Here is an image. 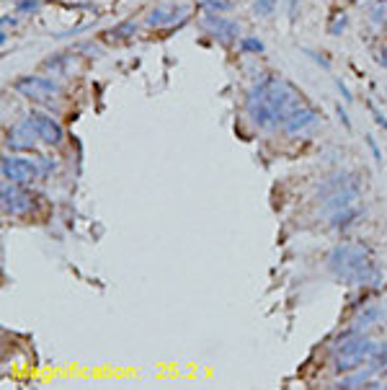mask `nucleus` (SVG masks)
Returning a JSON list of instances; mask_svg holds the SVG:
<instances>
[{"mask_svg": "<svg viewBox=\"0 0 387 390\" xmlns=\"http://www.w3.org/2000/svg\"><path fill=\"white\" fill-rule=\"evenodd\" d=\"M302 104H307L305 96L279 75L261 78L245 96L248 117L253 119L256 127L266 129V132L279 129L292 117V111H297Z\"/></svg>", "mask_w": 387, "mask_h": 390, "instance_id": "1", "label": "nucleus"}, {"mask_svg": "<svg viewBox=\"0 0 387 390\" xmlns=\"http://www.w3.org/2000/svg\"><path fill=\"white\" fill-rule=\"evenodd\" d=\"M328 269L336 279L343 284H354V287H367V284H379V266L374 263L361 245L341 243L336 245L328 254Z\"/></svg>", "mask_w": 387, "mask_h": 390, "instance_id": "2", "label": "nucleus"}, {"mask_svg": "<svg viewBox=\"0 0 387 390\" xmlns=\"http://www.w3.org/2000/svg\"><path fill=\"white\" fill-rule=\"evenodd\" d=\"M359 197H361V186L352 173H338V176H331V179L320 186V191H318V200H320V215H323V218H334L336 212L354 207Z\"/></svg>", "mask_w": 387, "mask_h": 390, "instance_id": "3", "label": "nucleus"}, {"mask_svg": "<svg viewBox=\"0 0 387 390\" xmlns=\"http://www.w3.org/2000/svg\"><path fill=\"white\" fill-rule=\"evenodd\" d=\"M377 352V344L372 339H361V336H354L349 341H343L338 346V352L334 357V370L338 375H349V372L359 370L361 364H367L372 359V354Z\"/></svg>", "mask_w": 387, "mask_h": 390, "instance_id": "4", "label": "nucleus"}, {"mask_svg": "<svg viewBox=\"0 0 387 390\" xmlns=\"http://www.w3.org/2000/svg\"><path fill=\"white\" fill-rule=\"evenodd\" d=\"M13 91L21 93V96L28 101H52L63 93V88H60V83L52 81V78L24 75V78H18V81L13 83Z\"/></svg>", "mask_w": 387, "mask_h": 390, "instance_id": "5", "label": "nucleus"}, {"mask_svg": "<svg viewBox=\"0 0 387 390\" xmlns=\"http://www.w3.org/2000/svg\"><path fill=\"white\" fill-rule=\"evenodd\" d=\"M34 207V202H31V194L26 189H21V184L16 181H8L3 184V212L10 215V218H24L28 215Z\"/></svg>", "mask_w": 387, "mask_h": 390, "instance_id": "6", "label": "nucleus"}, {"mask_svg": "<svg viewBox=\"0 0 387 390\" xmlns=\"http://www.w3.org/2000/svg\"><path fill=\"white\" fill-rule=\"evenodd\" d=\"M3 179L6 181H16V184H28L34 181L36 176H39V168H36L34 161H28V158H3Z\"/></svg>", "mask_w": 387, "mask_h": 390, "instance_id": "7", "label": "nucleus"}, {"mask_svg": "<svg viewBox=\"0 0 387 390\" xmlns=\"http://www.w3.org/2000/svg\"><path fill=\"white\" fill-rule=\"evenodd\" d=\"M26 117H28V122L34 124L36 135H39L42 143H47V145H60V143H63L65 132L57 119H52L49 114H42V111H31Z\"/></svg>", "mask_w": 387, "mask_h": 390, "instance_id": "8", "label": "nucleus"}, {"mask_svg": "<svg viewBox=\"0 0 387 390\" xmlns=\"http://www.w3.org/2000/svg\"><path fill=\"white\" fill-rule=\"evenodd\" d=\"M36 140H39V135H36L34 124L28 122V117H24L18 124H13V127L8 129V135H6V145H8V150L21 153V150H31V147L36 145Z\"/></svg>", "mask_w": 387, "mask_h": 390, "instance_id": "9", "label": "nucleus"}, {"mask_svg": "<svg viewBox=\"0 0 387 390\" xmlns=\"http://www.w3.org/2000/svg\"><path fill=\"white\" fill-rule=\"evenodd\" d=\"M201 24H204V29H209V31H212V37H215L217 42H222V44L235 42L238 34H240V26H238L235 21L220 16V13H207Z\"/></svg>", "mask_w": 387, "mask_h": 390, "instance_id": "10", "label": "nucleus"}, {"mask_svg": "<svg viewBox=\"0 0 387 390\" xmlns=\"http://www.w3.org/2000/svg\"><path fill=\"white\" fill-rule=\"evenodd\" d=\"M318 122H320V111L313 109L310 104H302L297 111H292V117L281 124V129H284L287 135H299V132H305V129L315 127Z\"/></svg>", "mask_w": 387, "mask_h": 390, "instance_id": "11", "label": "nucleus"}, {"mask_svg": "<svg viewBox=\"0 0 387 390\" xmlns=\"http://www.w3.org/2000/svg\"><path fill=\"white\" fill-rule=\"evenodd\" d=\"M181 16H183V8H181V6H155V8L147 13V26H155V29L171 26Z\"/></svg>", "mask_w": 387, "mask_h": 390, "instance_id": "12", "label": "nucleus"}, {"mask_svg": "<svg viewBox=\"0 0 387 390\" xmlns=\"http://www.w3.org/2000/svg\"><path fill=\"white\" fill-rule=\"evenodd\" d=\"M382 316H385V313H382L379 305H370V308H364L359 316H356V320H354V326H352L349 334H359V331H364V328H372Z\"/></svg>", "mask_w": 387, "mask_h": 390, "instance_id": "13", "label": "nucleus"}, {"mask_svg": "<svg viewBox=\"0 0 387 390\" xmlns=\"http://www.w3.org/2000/svg\"><path fill=\"white\" fill-rule=\"evenodd\" d=\"M356 218H359V209H356V204L349 209H341V212H336L334 218H328V222L336 227V230H346V227H352L354 222H356Z\"/></svg>", "mask_w": 387, "mask_h": 390, "instance_id": "14", "label": "nucleus"}, {"mask_svg": "<svg viewBox=\"0 0 387 390\" xmlns=\"http://www.w3.org/2000/svg\"><path fill=\"white\" fill-rule=\"evenodd\" d=\"M374 372L367 367V370H354V375H346V377H341V382H338V388H359V385H364V382L370 380Z\"/></svg>", "mask_w": 387, "mask_h": 390, "instance_id": "15", "label": "nucleus"}, {"mask_svg": "<svg viewBox=\"0 0 387 390\" xmlns=\"http://www.w3.org/2000/svg\"><path fill=\"white\" fill-rule=\"evenodd\" d=\"M370 370L374 372V375H382V372H387V341H382V346H377V352L372 354Z\"/></svg>", "mask_w": 387, "mask_h": 390, "instance_id": "16", "label": "nucleus"}, {"mask_svg": "<svg viewBox=\"0 0 387 390\" xmlns=\"http://www.w3.org/2000/svg\"><path fill=\"white\" fill-rule=\"evenodd\" d=\"M137 31V24L135 21H124V24H119L117 29H111V31H106L108 39H129L132 34Z\"/></svg>", "mask_w": 387, "mask_h": 390, "instance_id": "17", "label": "nucleus"}, {"mask_svg": "<svg viewBox=\"0 0 387 390\" xmlns=\"http://www.w3.org/2000/svg\"><path fill=\"white\" fill-rule=\"evenodd\" d=\"M199 8H204L207 13H225V10H230V0H197Z\"/></svg>", "mask_w": 387, "mask_h": 390, "instance_id": "18", "label": "nucleus"}, {"mask_svg": "<svg viewBox=\"0 0 387 390\" xmlns=\"http://www.w3.org/2000/svg\"><path fill=\"white\" fill-rule=\"evenodd\" d=\"M240 49H243L245 55H261L263 42L261 39H253V37H243L240 39Z\"/></svg>", "mask_w": 387, "mask_h": 390, "instance_id": "19", "label": "nucleus"}, {"mask_svg": "<svg viewBox=\"0 0 387 390\" xmlns=\"http://www.w3.org/2000/svg\"><path fill=\"white\" fill-rule=\"evenodd\" d=\"M346 21H349V19H346V13H343V10H338V13L334 16V21L328 24V34H334V37H338L343 29H346Z\"/></svg>", "mask_w": 387, "mask_h": 390, "instance_id": "20", "label": "nucleus"}, {"mask_svg": "<svg viewBox=\"0 0 387 390\" xmlns=\"http://www.w3.org/2000/svg\"><path fill=\"white\" fill-rule=\"evenodd\" d=\"M253 10L266 19V16H271V13L277 10V0H256V3H253Z\"/></svg>", "mask_w": 387, "mask_h": 390, "instance_id": "21", "label": "nucleus"}, {"mask_svg": "<svg viewBox=\"0 0 387 390\" xmlns=\"http://www.w3.org/2000/svg\"><path fill=\"white\" fill-rule=\"evenodd\" d=\"M372 21H374V24H385L387 21V0H377V3L372 6Z\"/></svg>", "mask_w": 387, "mask_h": 390, "instance_id": "22", "label": "nucleus"}, {"mask_svg": "<svg viewBox=\"0 0 387 390\" xmlns=\"http://www.w3.org/2000/svg\"><path fill=\"white\" fill-rule=\"evenodd\" d=\"M370 111H372V114H374V122H377L379 127H385V129H387V119L382 117V111H379L377 106H374V104H370Z\"/></svg>", "mask_w": 387, "mask_h": 390, "instance_id": "23", "label": "nucleus"}, {"mask_svg": "<svg viewBox=\"0 0 387 390\" xmlns=\"http://www.w3.org/2000/svg\"><path fill=\"white\" fill-rule=\"evenodd\" d=\"M367 145L372 147V153H374V161H382V153H379V147H377V143H374V140H372V137H367Z\"/></svg>", "mask_w": 387, "mask_h": 390, "instance_id": "24", "label": "nucleus"}, {"mask_svg": "<svg viewBox=\"0 0 387 390\" xmlns=\"http://www.w3.org/2000/svg\"><path fill=\"white\" fill-rule=\"evenodd\" d=\"M374 60H377L382 67H387V47H382V49H377V55H374Z\"/></svg>", "mask_w": 387, "mask_h": 390, "instance_id": "25", "label": "nucleus"}, {"mask_svg": "<svg viewBox=\"0 0 387 390\" xmlns=\"http://www.w3.org/2000/svg\"><path fill=\"white\" fill-rule=\"evenodd\" d=\"M336 111H338V117H341L343 127H352V122H349V117H346V109H341V106H336Z\"/></svg>", "mask_w": 387, "mask_h": 390, "instance_id": "26", "label": "nucleus"}, {"mask_svg": "<svg viewBox=\"0 0 387 390\" xmlns=\"http://www.w3.org/2000/svg\"><path fill=\"white\" fill-rule=\"evenodd\" d=\"M289 3V19H297V0H287Z\"/></svg>", "mask_w": 387, "mask_h": 390, "instance_id": "27", "label": "nucleus"}]
</instances>
